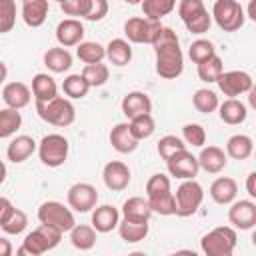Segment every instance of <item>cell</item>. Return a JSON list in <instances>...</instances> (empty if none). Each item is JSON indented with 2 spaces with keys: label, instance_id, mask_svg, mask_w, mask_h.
<instances>
[{
  "label": "cell",
  "instance_id": "cell-1",
  "mask_svg": "<svg viewBox=\"0 0 256 256\" xmlns=\"http://www.w3.org/2000/svg\"><path fill=\"white\" fill-rule=\"evenodd\" d=\"M152 46H154V52H156V72H158V76L166 78V80L178 78L184 70V56H182L176 32L172 28L164 26Z\"/></svg>",
  "mask_w": 256,
  "mask_h": 256
},
{
  "label": "cell",
  "instance_id": "cell-2",
  "mask_svg": "<svg viewBox=\"0 0 256 256\" xmlns=\"http://www.w3.org/2000/svg\"><path fill=\"white\" fill-rule=\"evenodd\" d=\"M146 194L148 202L154 212L162 216H172L176 214V198L170 192V178L164 174H154L146 182Z\"/></svg>",
  "mask_w": 256,
  "mask_h": 256
},
{
  "label": "cell",
  "instance_id": "cell-3",
  "mask_svg": "<svg viewBox=\"0 0 256 256\" xmlns=\"http://www.w3.org/2000/svg\"><path fill=\"white\" fill-rule=\"evenodd\" d=\"M62 234H64L62 230H58V228H54L50 224H42L40 222V226L36 230H32L30 234H26L22 246L18 248V254L40 256V254L56 248L60 244V240H62Z\"/></svg>",
  "mask_w": 256,
  "mask_h": 256
},
{
  "label": "cell",
  "instance_id": "cell-4",
  "mask_svg": "<svg viewBox=\"0 0 256 256\" xmlns=\"http://www.w3.org/2000/svg\"><path fill=\"white\" fill-rule=\"evenodd\" d=\"M36 112L44 122H48L52 126H60V128L70 126L76 118V110H74L72 102L62 96H56L48 102H36Z\"/></svg>",
  "mask_w": 256,
  "mask_h": 256
},
{
  "label": "cell",
  "instance_id": "cell-5",
  "mask_svg": "<svg viewBox=\"0 0 256 256\" xmlns=\"http://www.w3.org/2000/svg\"><path fill=\"white\" fill-rule=\"evenodd\" d=\"M200 248L208 256H230L236 248V232L230 226H218L202 236Z\"/></svg>",
  "mask_w": 256,
  "mask_h": 256
},
{
  "label": "cell",
  "instance_id": "cell-6",
  "mask_svg": "<svg viewBox=\"0 0 256 256\" xmlns=\"http://www.w3.org/2000/svg\"><path fill=\"white\" fill-rule=\"evenodd\" d=\"M178 14H180L184 26L188 28V32H192V34H204V32H208V28L212 24V18H210L208 10L204 8L202 0H180Z\"/></svg>",
  "mask_w": 256,
  "mask_h": 256
},
{
  "label": "cell",
  "instance_id": "cell-7",
  "mask_svg": "<svg viewBox=\"0 0 256 256\" xmlns=\"http://www.w3.org/2000/svg\"><path fill=\"white\" fill-rule=\"evenodd\" d=\"M38 156L44 166L58 168L68 158V140L62 134H48L38 144Z\"/></svg>",
  "mask_w": 256,
  "mask_h": 256
},
{
  "label": "cell",
  "instance_id": "cell-8",
  "mask_svg": "<svg viewBox=\"0 0 256 256\" xmlns=\"http://www.w3.org/2000/svg\"><path fill=\"white\" fill-rule=\"evenodd\" d=\"M174 198H176V216H182V218L192 216L204 200V190L194 178H188L178 186Z\"/></svg>",
  "mask_w": 256,
  "mask_h": 256
},
{
  "label": "cell",
  "instance_id": "cell-9",
  "mask_svg": "<svg viewBox=\"0 0 256 256\" xmlns=\"http://www.w3.org/2000/svg\"><path fill=\"white\" fill-rule=\"evenodd\" d=\"M160 20H150V18H128L124 22V34L130 42L134 44H154L158 34L162 32Z\"/></svg>",
  "mask_w": 256,
  "mask_h": 256
},
{
  "label": "cell",
  "instance_id": "cell-10",
  "mask_svg": "<svg viewBox=\"0 0 256 256\" xmlns=\"http://www.w3.org/2000/svg\"><path fill=\"white\" fill-rule=\"evenodd\" d=\"M212 16L224 32H236L238 28H242L246 18L240 2L236 0H216L212 8Z\"/></svg>",
  "mask_w": 256,
  "mask_h": 256
},
{
  "label": "cell",
  "instance_id": "cell-11",
  "mask_svg": "<svg viewBox=\"0 0 256 256\" xmlns=\"http://www.w3.org/2000/svg\"><path fill=\"white\" fill-rule=\"evenodd\" d=\"M38 220L42 224H50L62 232H70L76 226L74 214L70 212V208H66L64 204H60L56 200H48L38 208Z\"/></svg>",
  "mask_w": 256,
  "mask_h": 256
},
{
  "label": "cell",
  "instance_id": "cell-12",
  "mask_svg": "<svg viewBox=\"0 0 256 256\" xmlns=\"http://www.w3.org/2000/svg\"><path fill=\"white\" fill-rule=\"evenodd\" d=\"M66 198H68V206L74 208L76 212H90L92 208H96L98 190L88 182H78L70 186Z\"/></svg>",
  "mask_w": 256,
  "mask_h": 256
},
{
  "label": "cell",
  "instance_id": "cell-13",
  "mask_svg": "<svg viewBox=\"0 0 256 256\" xmlns=\"http://www.w3.org/2000/svg\"><path fill=\"white\" fill-rule=\"evenodd\" d=\"M252 78L248 72L242 70H230V72H222L218 78V88L224 92V96H240L244 92H250L252 88Z\"/></svg>",
  "mask_w": 256,
  "mask_h": 256
},
{
  "label": "cell",
  "instance_id": "cell-14",
  "mask_svg": "<svg viewBox=\"0 0 256 256\" xmlns=\"http://www.w3.org/2000/svg\"><path fill=\"white\" fill-rule=\"evenodd\" d=\"M166 164H168L170 174L176 176V178H182V180L194 178V176L198 174V170H200L198 158L192 156L186 148H184V150H178L176 154H172V156L166 160Z\"/></svg>",
  "mask_w": 256,
  "mask_h": 256
},
{
  "label": "cell",
  "instance_id": "cell-15",
  "mask_svg": "<svg viewBox=\"0 0 256 256\" xmlns=\"http://www.w3.org/2000/svg\"><path fill=\"white\" fill-rule=\"evenodd\" d=\"M228 220L240 230H250L256 226V204L250 200H238L228 210Z\"/></svg>",
  "mask_w": 256,
  "mask_h": 256
},
{
  "label": "cell",
  "instance_id": "cell-16",
  "mask_svg": "<svg viewBox=\"0 0 256 256\" xmlns=\"http://www.w3.org/2000/svg\"><path fill=\"white\" fill-rule=\"evenodd\" d=\"M102 178H104L106 188H110L114 192H120V190H124L130 184V170H128V166L124 162L112 160V162H108L104 166Z\"/></svg>",
  "mask_w": 256,
  "mask_h": 256
},
{
  "label": "cell",
  "instance_id": "cell-17",
  "mask_svg": "<svg viewBox=\"0 0 256 256\" xmlns=\"http://www.w3.org/2000/svg\"><path fill=\"white\" fill-rule=\"evenodd\" d=\"M82 38H84V26L76 18H66L56 26V40L64 48L78 46L82 42Z\"/></svg>",
  "mask_w": 256,
  "mask_h": 256
},
{
  "label": "cell",
  "instance_id": "cell-18",
  "mask_svg": "<svg viewBox=\"0 0 256 256\" xmlns=\"http://www.w3.org/2000/svg\"><path fill=\"white\" fill-rule=\"evenodd\" d=\"M110 144H112V148H114L116 152H120V154H130V152H134V150L138 148V138L132 134L130 124L120 122V124H116V126L112 128V132H110Z\"/></svg>",
  "mask_w": 256,
  "mask_h": 256
},
{
  "label": "cell",
  "instance_id": "cell-19",
  "mask_svg": "<svg viewBox=\"0 0 256 256\" xmlns=\"http://www.w3.org/2000/svg\"><path fill=\"white\" fill-rule=\"evenodd\" d=\"M30 88L24 84V82H8L4 88H2V100L6 106L10 108H24L30 104Z\"/></svg>",
  "mask_w": 256,
  "mask_h": 256
},
{
  "label": "cell",
  "instance_id": "cell-20",
  "mask_svg": "<svg viewBox=\"0 0 256 256\" xmlns=\"http://www.w3.org/2000/svg\"><path fill=\"white\" fill-rule=\"evenodd\" d=\"M122 112L128 118H136L140 114H150L152 112V100L144 92H128L122 98Z\"/></svg>",
  "mask_w": 256,
  "mask_h": 256
},
{
  "label": "cell",
  "instance_id": "cell-21",
  "mask_svg": "<svg viewBox=\"0 0 256 256\" xmlns=\"http://www.w3.org/2000/svg\"><path fill=\"white\" fill-rule=\"evenodd\" d=\"M154 214L148 198H140V196H132L122 204V216L126 220H134V222H148L150 216Z\"/></svg>",
  "mask_w": 256,
  "mask_h": 256
},
{
  "label": "cell",
  "instance_id": "cell-22",
  "mask_svg": "<svg viewBox=\"0 0 256 256\" xmlns=\"http://www.w3.org/2000/svg\"><path fill=\"white\" fill-rule=\"evenodd\" d=\"M34 150H36V142H34V138L22 134V136H16V138L8 144V148H6V156H8L10 162L20 164V162L28 160V158L34 154Z\"/></svg>",
  "mask_w": 256,
  "mask_h": 256
},
{
  "label": "cell",
  "instance_id": "cell-23",
  "mask_svg": "<svg viewBox=\"0 0 256 256\" xmlns=\"http://www.w3.org/2000/svg\"><path fill=\"white\" fill-rule=\"evenodd\" d=\"M118 220H120V212H118L114 206H110V204L98 206V208L92 212V226L96 228V232H102V234L114 230V228L120 224Z\"/></svg>",
  "mask_w": 256,
  "mask_h": 256
},
{
  "label": "cell",
  "instance_id": "cell-24",
  "mask_svg": "<svg viewBox=\"0 0 256 256\" xmlns=\"http://www.w3.org/2000/svg\"><path fill=\"white\" fill-rule=\"evenodd\" d=\"M198 162H200V168L206 170L208 174H218L226 168V154L222 148L218 146H208V148H202L200 156H198Z\"/></svg>",
  "mask_w": 256,
  "mask_h": 256
},
{
  "label": "cell",
  "instance_id": "cell-25",
  "mask_svg": "<svg viewBox=\"0 0 256 256\" xmlns=\"http://www.w3.org/2000/svg\"><path fill=\"white\" fill-rule=\"evenodd\" d=\"M236 194H238V184L234 178H228V176L216 178L210 186V196L216 204H230L234 202Z\"/></svg>",
  "mask_w": 256,
  "mask_h": 256
},
{
  "label": "cell",
  "instance_id": "cell-26",
  "mask_svg": "<svg viewBox=\"0 0 256 256\" xmlns=\"http://www.w3.org/2000/svg\"><path fill=\"white\" fill-rule=\"evenodd\" d=\"M48 16V0H26L22 6V20L30 28H38L44 24Z\"/></svg>",
  "mask_w": 256,
  "mask_h": 256
},
{
  "label": "cell",
  "instance_id": "cell-27",
  "mask_svg": "<svg viewBox=\"0 0 256 256\" xmlns=\"http://www.w3.org/2000/svg\"><path fill=\"white\" fill-rule=\"evenodd\" d=\"M32 94L36 102H48L58 96V86L52 76L48 74H36L32 78Z\"/></svg>",
  "mask_w": 256,
  "mask_h": 256
},
{
  "label": "cell",
  "instance_id": "cell-28",
  "mask_svg": "<svg viewBox=\"0 0 256 256\" xmlns=\"http://www.w3.org/2000/svg\"><path fill=\"white\" fill-rule=\"evenodd\" d=\"M106 58L114 66H126L132 60V48L124 38H114L106 46Z\"/></svg>",
  "mask_w": 256,
  "mask_h": 256
},
{
  "label": "cell",
  "instance_id": "cell-29",
  "mask_svg": "<svg viewBox=\"0 0 256 256\" xmlns=\"http://www.w3.org/2000/svg\"><path fill=\"white\" fill-rule=\"evenodd\" d=\"M44 64L48 70L60 74L66 72L72 66V54L62 46V48H48L44 54Z\"/></svg>",
  "mask_w": 256,
  "mask_h": 256
},
{
  "label": "cell",
  "instance_id": "cell-30",
  "mask_svg": "<svg viewBox=\"0 0 256 256\" xmlns=\"http://www.w3.org/2000/svg\"><path fill=\"white\" fill-rule=\"evenodd\" d=\"M246 114H248L246 106L240 100H236V98H228V100H224L220 104V120L230 124V126H236V124L244 122Z\"/></svg>",
  "mask_w": 256,
  "mask_h": 256
},
{
  "label": "cell",
  "instance_id": "cell-31",
  "mask_svg": "<svg viewBox=\"0 0 256 256\" xmlns=\"http://www.w3.org/2000/svg\"><path fill=\"white\" fill-rule=\"evenodd\" d=\"M226 152L234 160H246L254 152L252 138L246 136V134H234V136H230L228 142H226Z\"/></svg>",
  "mask_w": 256,
  "mask_h": 256
},
{
  "label": "cell",
  "instance_id": "cell-32",
  "mask_svg": "<svg viewBox=\"0 0 256 256\" xmlns=\"http://www.w3.org/2000/svg\"><path fill=\"white\" fill-rule=\"evenodd\" d=\"M148 222H134V220H122L118 224V232H120V238L128 244H136L140 240H144L148 236Z\"/></svg>",
  "mask_w": 256,
  "mask_h": 256
},
{
  "label": "cell",
  "instance_id": "cell-33",
  "mask_svg": "<svg viewBox=\"0 0 256 256\" xmlns=\"http://www.w3.org/2000/svg\"><path fill=\"white\" fill-rule=\"evenodd\" d=\"M70 242L78 250H90L96 244V228L94 226H86V224L74 226L70 230Z\"/></svg>",
  "mask_w": 256,
  "mask_h": 256
},
{
  "label": "cell",
  "instance_id": "cell-34",
  "mask_svg": "<svg viewBox=\"0 0 256 256\" xmlns=\"http://www.w3.org/2000/svg\"><path fill=\"white\" fill-rule=\"evenodd\" d=\"M176 8V0H142V12L150 20H160Z\"/></svg>",
  "mask_w": 256,
  "mask_h": 256
},
{
  "label": "cell",
  "instance_id": "cell-35",
  "mask_svg": "<svg viewBox=\"0 0 256 256\" xmlns=\"http://www.w3.org/2000/svg\"><path fill=\"white\" fill-rule=\"evenodd\" d=\"M22 124V116L18 112V108H4L0 110V138H8L12 136Z\"/></svg>",
  "mask_w": 256,
  "mask_h": 256
},
{
  "label": "cell",
  "instance_id": "cell-36",
  "mask_svg": "<svg viewBox=\"0 0 256 256\" xmlns=\"http://www.w3.org/2000/svg\"><path fill=\"white\" fill-rule=\"evenodd\" d=\"M76 56L86 64H96L106 56V48L98 42H80L76 48Z\"/></svg>",
  "mask_w": 256,
  "mask_h": 256
},
{
  "label": "cell",
  "instance_id": "cell-37",
  "mask_svg": "<svg viewBox=\"0 0 256 256\" xmlns=\"http://www.w3.org/2000/svg\"><path fill=\"white\" fill-rule=\"evenodd\" d=\"M220 74H222V58L216 56V54L198 64V76H200L202 82H208V84L218 82Z\"/></svg>",
  "mask_w": 256,
  "mask_h": 256
},
{
  "label": "cell",
  "instance_id": "cell-38",
  "mask_svg": "<svg viewBox=\"0 0 256 256\" xmlns=\"http://www.w3.org/2000/svg\"><path fill=\"white\" fill-rule=\"evenodd\" d=\"M88 88H90V84H88V80L82 74H70L62 82V90L70 98H84L86 92H88Z\"/></svg>",
  "mask_w": 256,
  "mask_h": 256
},
{
  "label": "cell",
  "instance_id": "cell-39",
  "mask_svg": "<svg viewBox=\"0 0 256 256\" xmlns=\"http://www.w3.org/2000/svg\"><path fill=\"white\" fill-rule=\"evenodd\" d=\"M192 102H194V108L198 112H202V114H210V112H214L218 108V96H216V92H212L208 88L196 90Z\"/></svg>",
  "mask_w": 256,
  "mask_h": 256
},
{
  "label": "cell",
  "instance_id": "cell-40",
  "mask_svg": "<svg viewBox=\"0 0 256 256\" xmlns=\"http://www.w3.org/2000/svg\"><path fill=\"white\" fill-rule=\"evenodd\" d=\"M0 226H2V230H4L6 234H20V232H24V228L28 226V218H26V214H24L20 208H14V210L8 214V218L0 220Z\"/></svg>",
  "mask_w": 256,
  "mask_h": 256
},
{
  "label": "cell",
  "instance_id": "cell-41",
  "mask_svg": "<svg viewBox=\"0 0 256 256\" xmlns=\"http://www.w3.org/2000/svg\"><path fill=\"white\" fill-rule=\"evenodd\" d=\"M82 76L88 80L90 86H102L106 84L108 76H110V70L106 64L102 62H96V64H86L84 70H82Z\"/></svg>",
  "mask_w": 256,
  "mask_h": 256
},
{
  "label": "cell",
  "instance_id": "cell-42",
  "mask_svg": "<svg viewBox=\"0 0 256 256\" xmlns=\"http://www.w3.org/2000/svg\"><path fill=\"white\" fill-rule=\"evenodd\" d=\"M130 130L138 140L150 138L154 134V118L150 114H140L136 118H130Z\"/></svg>",
  "mask_w": 256,
  "mask_h": 256
},
{
  "label": "cell",
  "instance_id": "cell-43",
  "mask_svg": "<svg viewBox=\"0 0 256 256\" xmlns=\"http://www.w3.org/2000/svg\"><path fill=\"white\" fill-rule=\"evenodd\" d=\"M214 54H216L214 44H212L210 40H204V38L194 40V42L190 44V50H188V56H190V60H192L194 64H200V62H204L206 58H210V56H214Z\"/></svg>",
  "mask_w": 256,
  "mask_h": 256
},
{
  "label": "cell",
  "instance_id": "cell-44",
  "mask_svg": "<svg viewBox=\"0 0 256 256\" xmlns=\"http://www.w3.org/2000/svg\"><path fill=\"white\" fill-rule=\"evenodd\" d=\"M184 148H186V144L178 136H172V134L162 136L158 140V154L162 156V160H168L172 154H176L178 150H184Z\"/></svg>",
  "mask_w": 256,
  "mask_h": 256
},
{
  "label": "cell",
  "instance_id": "cell-45",
  "mask_svg": "<svg viewBox=\"0 0 256 256\" xmlns=\"http://www.w3.org/2000/svg\"><path fill=\"white\" fill-rule=\"evenodd\" d=\"M16 22L14 0H0V32H10Z\"/></svg>",
  "mask_w": 256,
  "mask_h": 256
},
{
  "label": "cell",
  "instance_id": "cell-46",
  "mask_svg": "<svg viewBox=\"0 0 256 256\" xmlns=\"http://www.w3.org/2000/svg\"><path fill=\"white\" fill-rule=\"evenodd\" d=\"M182 136L186 144H192V146H204L206 142V130L200 124H186L182 128Z\"/></svg>",
  "mask_w": 256,
  "mask_h": 256
},
{
  "label": "cell",
  "instance_id": "cell-47",
  "mask_svg": "<svg viewBox=\"0 0 256 256\" xmlns=\"http://www.w3.org/2000/svg\"><path fill=\"white\" fill-rule=\"evenodd\" d=\"M60 8L68 16H82V18H86V14L90 10V0H64L60 4Z\"/></svg>",
  "mask_w": 256,
  "mask_h": 256
},
{
  "label": "cell",
  "instance_id": "cell-48",
  "mask_svg": "<svg viewBox=\"0 0 256 256\" xmlns=\"http://www.w3.org/2000/svg\"><path fill=\"white\" fill-rule=\"evenodd\" d=\"M108 14V0H90V10L86 14V20L98 22Z\"/></svg>",
  "mask_w": 256,
  "mask_h": 256
},
{
  "label": "cell",
  "instance_id": "cell-49",
  "mask_svg": "<svg viewBox=\"0 0 256 256\" xmlns=\"http://www.w3.org/2000/svg\"><path fill=\"white\" fill-rule=\"evenodd\" d=\"M246 190L252 198H256V172H252L248 178H246Z\"/></svg>",
  "mask_w": 256,
  "mask_h": 256
},
{
  "label": "cell",
  "instance_id": "cell-50",
  "mask_svg": "<svg viewBox=\"0 0 256 256\" xmlns=\"http://www.w3.org/2000/svg\"><path fill=\"white\" fill-rule=\"evenodd\" d=\"M12 248H10V242L6 238H0V256H10Z\"/></svg>",
  "mask_w": 256,
  "mask_h": 256
},
{
  "label": "cell",
  "instance_id": "cell-51",
  "mask_svg": "<svg viewBox=\"0 0 256 256\" xmlns=\"http://www.w3.org/2000/svg\"><path fill=\"white\" fill-rule=\"evenodd\" d=\"M248 104L256 110V84L250 88V92H248Z\"/></svg>",
  "mask_w": 256,
  "mask_h": 256
},
{
  "label": "cell",
  "instance_id": "cell-52",
  "mask_svg": "<svg viewBox=\"0 0 256 256\" xmlns=\"http://www.w3.org/2000/svg\"><path fill=\"white\" fill-rule=\"evenodd\" d=\"M246 12H248V18H252V20L256 22V0H250V4H248V8H246Z\"/></svg>",
  "mask_w": 256,
  "mask_h": 256
},
{
  "label": "cell",
  "instance_id": "cell-53",
  "mask_svg": "<svg viewBox=\"0 0 256 256\" xmlns=\"http://www.w3.org/2000/svg\"><path fill=\"white\" fill-rule=\"evenodd\" d=\"M126 4H138V2H142V0H124Z\"/></svg>",
  "mask_w": 256,
  "mask_h": 256
},
{
  "label": "cell",
  "instance_id": "cell-54",
  "mask_svg": "<svg viewBox=\"0 0 256 256\" xmlns=\"http://www.w3.org/2000/svg\"><path fill=\"white\" fill-rule=\"evenodd\" d=\"M252 244L256 246V230H254V234H252Z\"/></svg>",
  "mask_w": 256,
  "mask_h": 256
},
{
  "label": "cell",
  "instance_id": "cell-55",
  "mask_svg": "<svg viewBox=\"0 0 256 256\" xmlns=\"http://www.w3.org/2000/svg\"><path fill=\"white\" fill-rule=\"evenodd\" d=\"M56 2H60V4H62V2H64V0H56Z\"/></svg>",
  "mask_w": 256,
  "mask_h": 256
},
{
  "label": "cell",
  "instance_id": "cell-56",
  "mask_svg": "<svg viewBox=\"0 0 256 256\" xmlns=\"http://www.w3.org/2000/svg\"><path fill=\"white\" fill-rule=\"evenodd\" d=\"M22 2H26V0H22Z\"/></svg>",
  "mask_w": 256,
  "mask_h": 256
}]
</instances>
